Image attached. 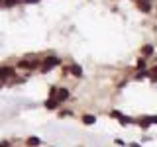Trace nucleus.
I'll use <instances>...</instances> for the list:
<instances>
[{
  "label": "nucleus",
  "mask_w": 157,
  "mask_h": 147,
  "mask_svg": "<svg viewBox=\"0 0 157 147\" xmlns=\"http://www.w3.org/2000/svg\"><path fill=\"white\" fill-rule=\"evenodd\" d=\"M137 124H140L141 127H144V130H147V127H149L151 124H153V122H151V116H144V118H137Z\"/></svg>",
  "instance_id": "obj_5"
},
{
  "label": "nucleus",
  "mask_w": 157,
  "mask_h": 147,
  "mask_svg": "<svg viewBox=\"0 0 157 147\" xmlns=\"http://www.w3.org/2000/svg\"><path fill=\"white\" fill-rule=\"evenodd\" d=\"M2 4H4V0H0V6H2Z\"/></svg>",
  "instance_id": "obj_19"
},
{
  "label": "nucleus",
  "mask_w": 157,
  "mask_h": 147,
  "mask_svg": "<svg viewBox=\"0 0 157 147\" xmlns=\"http://www.w3.org/2000/svg\"><path fill=\"white\" fill-rule=\"evenodd\" d=\"M55 98H57V102H59V104L67 102V100H69V90H67V88H57V94H55Z\"/></svg>",
  "instance_id": "obj_4"
},
{
  "label": "nucleus",
  "mask_w": 157,
  "mask_h": 147,
  "mask_svg": "<svg viewBox=\"0 0 157 147\" xmlns=\"http://www.w3.org/2000/svg\"><path fill=\"white\" fill-rule=\"evenodd\" d=\"M0 147H10V143L8 141H0Z\"/></svg>",
  "instance_id": "obj_16"
},
{
  "label": "nucleus",
  "mask_w": 157,
  "mask_h": 147,
  "mask_svg": "<svg viewBox=\"0 0 157 147\" xmlns=\"http://www.w3.org/2000/svg\"><path fill=\"white\" fill-rule=\"evenodd\" d=\"M28 145L29 147H37V145H41V141H39L37 137H28Z\"/></svg>",
  "instance_id": "obj_11"
},
{
  "label": "nucleus",
  "mask_w": 157,
  "mask_h": 147,
  "mask_svg": "<svg viewBox=\"0 0 157 147\" xmlns=\"http://www.w3.org/2000/svg\"><path fill=\"white\" fill-rule=\"evenodd\" d=\"M151 122H153V124H157V116H151Z\"/></svg>",
  "instance_id": "obj_17"
},
{
  "label": "nucleus",
  "mask_w": 157,
  "mask_h": 147,
  "mask_svg": "<svg viewBox=\"0 0 157 147\" xmlns=\"http://www.w3.org/2000/svg\"><path fill=\"white\" fill-rule=\"evenodd\" d=\"M18 69H26V71H33V69L39 67V61L37 59H24V61H18Z\"/></svg>",
  "instance_id": "obj_1"
},
{
  "label": "nucleus",
  "mask_w": 157,
  "mask_h": 147,
  "mask_svg": "<svg viewBox=\"0 0 157 147\" xmlns=\"http://www.w3.org/2000/svg\"><path fill=\"white\" fill-rule=\"evenodd\" d=\"M59 116H61V118H63V116H71V112H67V110H61V112H59Z\"/></svg>",
  "instance_id": "obj_15"
},
{
  "label": "nucleus",
  "mask_w": 157,
  "mask_h": 147,
  "mask_svg": "<svg viewBox=\"0 0 157 147\" xmlns=\"http://www.w3.org/2000/svg\"><path fill=\"white\" fill-rule=\"evenodd\" d=\"M137 69H140V71L145 69V59H140V61H137Z\"/></svg>",
  "instance_id": "obj_14"
},
{
  "label": "nucleus",
  "mask_w": 157,
  "mask_h": 147,
  "mask_svg": "<svg viewBox=\"0 0 157 147\" xmlns=\"http://www.w3.org/2000/svg\"><path fill=\"white\" fill-rule=\"evenodd\" d=\"M20 2H24V0H4V6H16V4H20Z\"/></svg>",
  "instance_id": "obj_13"
},
{
  "label": "nucleus",
  "mask_w": 157,
  "mask_h": 147,
  "mask_svg": "<svg viewBox=\"0 0 157 147\" xmlns=\"http://www.w3.org/2000/svg\"><path fill=\"white\" fill-rule=\"evenodd\" d=\"M59 63H61V61H59V59H57V57H53V55H49V57L45 59V61H43V65H41L43 69H41V71H51V69H53V67H57V65H59Z\"/></svg>",
  "instance_id": "obj_3"
},
{
  "label": "nucleus",
  "mask_w": 157,
  "mask_h": 147,
  "mask_svg": "<svg viewBox=\"0 0 157 147\" xmlns=\"http://www.w3.org/2000/svg\"><path fill=\"white\" fill-rule=\"evenodd\" d=\"M96 122V116H92V114H85L82 116V124L85 126H92Z\"/></svg>",
  "instance_id": "obj_7"
},
{
  "label": "nucleus",
  "mask_w": 157,
  "mask_h": 147,
  "mask_svg": "<svg viewBox=\"0 0 157 147\" xmlns=\"http://www.w3.org/2000/svg\"><path fill=\"white\" fill-rule=\"evenodd\" d=\"M153 51H155L153 45H144V47H141V55H144V57H151Z\"/></svg>",
  "instance_id": "obj_9"
},
{
  "label": "nucleus",
  "mask_w": 157,
  "mask_h": 147,
  "mask_svg": "<svg viewBox=\"0 0 157 147\" xmlns=\"http://www.w3.org/2000/svg\"><path fill=\"white\" fill-rule=\"evenodd\" d=\"M137 8H140L141 12H151V4L144 2V0H137Z\"/></svg>",
  "instance_id": "obj_8"
},
{
  "label": "nucleus",
  "mask_w": 157,
  "mask_h": 147,
  "mask_svg": "<svg viewBox=\"0 0 157 147\" xmlns=\"http://www.w3.org/2000/svg\"><path fill=\"white\" fill-rule=\"evenodd\" d=\"M69 69H71V73H73L75 77H81V75H82V69L78 67V65H71Z\"/></svg>",
  "instance_id": "obj_10"
},
{
  "label": "nucleus",
  "mask_w": 157,
  "mask_h": 147,
  "mask_svg": "<svg viewBox=\"0 0 157 147\" xmlns=\"http://www.w3.org/2000/svg\"><path fill=\"white\" fill-rule=\"evenodd\" d=\"M57 106H59L57 98H51V96H49V100H45V108H47V110H57Z\"/></svg>",
  "instance_id": "obj_6"
},
{
  "label": "nucleus",
  "mask_w": 157,
  "mask_h": 147,
  "mask_svg": "<svg viewBox=\"0 0 157 147\" xmlns=\"http://www.w3.org/2000/svg\"><path fill=\"white\" fill-rule=\"evenodd\" d=\"M16 77V69L12 67H0V81H12Z\"/></svg>",
  "instance_id": "obj_2"
},
{
  "label": "nucleus",
  "mask_w": 157,
  "mask_h": 147,
  "mask_svg": "<svg viewBox=\"0 0 157 147\" xmlns=\"http://www.w3.org/2000/svg\"><path fill=\"white\" fill-rule=\"evenodd\" d=\"M24 2H39V0H24Z\"/></svg>",
  "instance_id": "obj_18"
},
{
  "label": "nucleus",
  "mask_w": 157,
  "mask_h": 147,
  "mask_svg": "<svg viewBox=\"0 0 157 147\" xmlns=\"http://www.w3.org/2000/svg\"><path fill=\"white\" fill-rule=\"evenodd\" d=\"M149 78H151V82H157V65L153 69H149Z\"/></svg>",
  "instance_id": "obj_12"
}]
</instances>
